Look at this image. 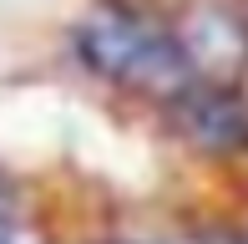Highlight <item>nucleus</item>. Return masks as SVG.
<instances>
[{
  "instance_id": "nucleus-1",
  "label": "nucleus",
  "mask_w": 248,
  "mask_h": 244,
  "mask_svg": "<svg viewBox=\"0 0 248 244\" xmlns=\"http://www.w3.org/2000/svg\"><path fill=\"white\" fill-rule=\"evenodd\" d=\"M81 56L92 71L111 76V82H127V87H147V92H172L183 82V56L167 36L147 31L142 20L127 16H96L81 26L76 36Z\"/></svg>"
},
{
  "instance_id": "nucleus-2",
  "label": "nucleus",
  "mask_w": 248,
  "mask_h": 244,
  "mask_svg": "<svg viewBox=\"0 0 248 244\" xmlns=\"http://www.w3.org/2000/svg\"><path fill=\"white\" fill-rule=\"evenodd\" d=\"M0 229H5V188H0Z\"/></svg>"
}]
</instances>
